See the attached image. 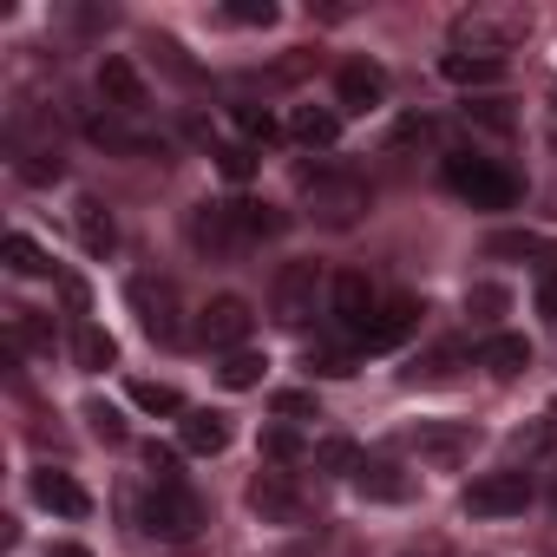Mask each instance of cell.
I'll return each instance as SVG.
<instances>
[{"label": "cell", "instance_id": "cell-1", "mask_svg": "<svg viewBox=\"0 0 557 557\" xmlns=\"http://www.w3.org/2000/svg\"><path fill=\"white\" fill-rule=\"evenodd\" d=\"M289 230V216L275 210V203H256V197H230V203H197L190 210V223H184V236H190V249L197 256H210V262H243L256 243H269V236H283Z\"/></svg>", "mask_w": 557, "mask_h": 557}, {"label": "cell", "instance_id": "cell-2", "mask_svg": "<svg viewBox=\"0 0 557 557\" xmlns=\"http://www.w3.org/2000/svg\"><path fill=\"white\" fill-rule=\"evenodd\" d=\"M302 210L322 223V230H355L368 210H374V190L361 171L348 164H309L302 171Z\"/></svg>", "mask_w": 557, "mask_h": 557}, {"label": "cell", "instance_id": "cell-3", "mask_svg": "<svg viewBox=\"0 0 557 557\" xmlns=\"http://www.w3.org/2000/svg\"><path fill=\"white\" fill-rule=\"evenodd\" d=\"M524 34H531V8L479 0V8L453 14V53H472V60H505L511 47H524Z\"/></svg>", "mask_w": 557, "mask_h": 557}, {"label": "cell", "instance_id": "cell-4", "mask_svg": "<svg viewBox=\"0 0 557 557\" xmlns=\"http://www.w3.org/2000/svg\"><path fill=\"white\" fill-rule=\"evenodd\" d=\"M446 184L472 203V210H511L524 197L518 171H505L498 158H479V151H446Z\"/></svg>", "mask_w": 557, "mask_h": 557}, {"label": "cell", "instance_id": "cell-5", "mask_svg": "<svg viewBox=\"0 0 557 557\" xmlns=\"http://www.w3.org/2000/svg\"><path fill=\"white\" fill-rule=\"evenodd\" d=\"M329 283L335 275H322V262H283L275 283H269V315L283 329H309L322 315V302H329Z\"/></svg>", "mask_w": 557, "mask_h": 557}, {"label": "cell", "instance_id": "cell-6", "mask_svg": "<svg viewBox=\"0 0 557 557\" xmlns=\"http://www.w3.org/2000/svg\"><path fill=\"white\" fill-rule=\"evenodd\" d=\"M125 302H132L138 329H145L158 348H177V342H184V302H177V283H164V275H132V283H125Z\"/></svg>", "mask_w": 557, "mask_h": 557}, {"label": "cell", "instance_id": "cell-7", "mask_svg": "<svg viewBox=\"0 0 557 557\" xmlns=\"http://www.w3.org/2000/svg\"><path fill=\"white\" fill-rule=\"evenodd\" d=\"M86 138L106 145L112 158H164V132H158L145 112H112V106H99V112H86Z\"/></svg>", "mask_w": 557, "mask_h": 557}, {"label": "cell", "instance_id": "cell-8", "mask_svg": "<svg viewBox=\"0 0 557 557\" xmlns=\"http://www.w3.org/2000/svg\"><path fill=\"white\" fill-rule=\"evenodd\" d=\"M8 158H14V177L21 184H60L66 177V158L53 145V125H34L27 112H14V125H8Z\"/></svg>", "mask_w": 557, "mask_h": 557}, {"label": "cell", "instance_id": "cell-9", "mask_svg": "<svg viewBox=\"0 0 557 557\" xmlns=\"http://www.w3.org/2000/svg\"><path fill=\"white\" fill-rule=\"evenodd\" d=\"M249 511L262 524H309L315 518V498L296 472H256L249 479Z\"/></svg>", "mask_w": 557, "mask_h": 557}, {"label": "cell", "instance_id": "cell-10", "mask_svg": "<svg viewBox=\"0 0 557 557\" xmlns=\"http://www.w3.org/2000/svg\"><path fill=\"white\" fill-rule=\"evenodd\" d=\"M459 505H466L472 518H518V511L531 505V472H518V466L479 472V479L459 492Z\"/></svg>", "mask_w": 557, "mask_h": 557}, {"label": "cell", "instance_id": "cell-11", "mask_svg": "<svg viewBox=\"0 0 557 557\" xmlns=\"http://www.w3.org/2000/svg\"><path fill=\"white\" fill-rule=\"evenodd\" d=\"M400 446H407L420 466H440V472H453V466H466V459H472V446H479V426H466V420H426V426H413Z\"/></svg>", "mask_w": 557, "mask_h": 557}, {"label": "cell", "instance_id": "cell-12", "mask_svg": "<svg viewBox=\"0 0 557 557\" xmlns=\"http://www.w3.org/2000/svg\"><path fill=\"white\" fill-rule=\"evenodd\" d=\"M145 531H158V537H171V544L197 537V531H203V498H197L190 485H151V498H145Z\"/></svg>", "mask_w": 557, "mask_h": 557}, {"label": "cell", "instance_id": "cell-13", "mask_svg": "<svg viewBox=\"0 0 557 557\" xmlns=\"http://www.w3.org/2000/svg\"><path fill=\"white\" fill-rule=\"evenodd\" d=\"M249 335H256V309H249L243 296H216V302L197 315V342H203V348H216V355L249 348Z\"/></svg>", "mask_w": 557, "mask_h": 557}, {"label": "cell", "instance_id": "cell-14", "mask_svg": "<svg viewBox=\"0 0 557 557\" xmlns=\"http://www.w3.org/2000/svg\"><path fill=\"white\" fill-rule=\"evenodd\" d=\"M374 283H368V275L361 269H342L335 275V283H329V315H335V329L361 348V335H368V322H374Z\"/></svg>", "mask_w": 557, "mask_h": 557}, {"label": "cell", "instance_id": "cell-15", "mask_svg": "<svg viewBox=\"0 0 557 557\" xmlns=\"http://www.w3.org/2000/svg\"><path fill=\"white\" fill-rule=\"evenodd\" d=\"M335 106L342 112H381L387 106V66L381 60H348L335 73Z\"/></svg>", "mask_w": 557, "mask_h": 557}, {"label": "cell", "instance_id": "cell-16", "mask_svg": "<svg viewBox=\"0 0 557 557\" xmlns=\"http://www.w3.org/2000/svg\"><path fill=\"white\" fill-rule=\"evenodd\" d=\"M348 485H355L368 505H407V498H413V472H407L400 459H361Z\"/></svg>", "mask_w": 557, "mask_h": 557}, {"label": "cell", "instance_id": "cell-17", "mask_svg": "<svg viewBox=\"0 0 557 557\" xmlns=\"http://www.w3.org/2000/svg\"><path fill=\"white\" fill-rule=\"evenodd\" d=\"M420 315H426V309H420L413 296H394V302H381V309H374V322H368V335H361V348H368V355H387V348H400V342L420 329Z\"/></svg>", "mask_w": 557, "mask_h": 557}, {"label": "cell", "instance_id": "cell-18", "mask_svg": "<svg viewBox=\"0 0 557 557\" xmlns=\"http://www.w3.org/2000/svg\"><path fill=\"white\" fill-rule=\"evenodd\" d=\"M99 99H106L112 112H145V106H151V92H145V79H138V66H132L125 53H106V60H99Z\"/></svg>", "mask_w": 557, "mask_h": 557}, {"label": "cell", "instance_id": "cell-19", "mask_svg": "<svg viewBox=\"0 0 557 557\" xmlns=\"http://www.w3.org/2000/svg\"><path fill=\"white\" fill-rule=\"evenodd\" d=\"M34 505H47L53 518H86V511H92V492H86L73 472L40 466V472H34Z\"/></svg>", "mask_w": 557, "mask_h": 557}, {"label": "cell", "instance_id": "cell-20", "mask_svg": "<svg viewBox=\"0 0 557 557\" xmlns=\"http://www.w3.org/2000/svg\"><path fill=\"white\" fill-rule=\"evenodd\" d=\"M177 440H184V453H197V459H216V453H230V413L190 407V413L177 420Z\"/></svg>", "mask_w": 557, "mask_h": 557}, {"label": "cell", "instance_id": "cell-21", "mask_svg": "<svg viewBox=\"0 0 557 557\" xmlns=\"http://www.w3.org/2000/svg\"><path fill=\"white\" fill-rule=\"evenodd\" d=\"M73 230H79V249L86 256H112L119 249V223L99 197H73Z\"/></svg>", "mask_w": 557, "mask_h": 557}, {"label": "cell", "instance_id": "cell-22", "mask_svg": "<svg viewBox=\"0 0 557 557\" xmlns=\"http://www.w3.org/2000/svg\"><path fill=\"white\" fill-rule=\"evenodd\" d=\"M492 381H518L524 368H531V342L524 335H492V342H479V355H472Z\"/></svg>", "mask_w": 557, "mask_h": 557}, {"label": "cell", "instance_id": "cell-23", "mask_svg": "<svg viewBox=\"0 0 557 557\" xmlns=\"http://www.w3.org/2000/svg\"><path fill=\"white\" fill-rule=\"evenodd\" d=\"M73 361H79L86 374H106V368L119 361V342H112L99 322H86V315H79V322H73Z\"/></svg>", "mask_w": 557, "mask_h": 557}, {"label": "cell", "instance_id": "cell-24", "mask_svg": "<svg viewBox=\"0 0 557 557\" xmlns=\"http://www.w3.org/2000/svg\"><path fill=\"white\" fill-rule=\"evenodd\" d=\"M289 138H296V145H335V138H342V112H329V106H296V112H289Z\"/></svg>", "mask_w": 557, "mask_h": 557}, {"label": "cell", "instance_id": "cell-25", "mask_svg": "<svg viewBox=\"0 0 557 557\" xmlns=\"http://www.w3.org/2000/svg\"><path fill=\"white\" fill-rule=\"evenodd\" d=\"M262 374H269V355H256V348H236V355H223V368H216V381H223L230 394L262 387Z\"/></svg>", "mask_w": 557, "mask_h": 557}, {"label": "cell", "instance_id": "cell-26", "mask_svg": "<svg viewBox=\"0 0 557 557\" xmlns=\"http://www.w3.org/2000/svg\"><path fill=\"white\" fill-rule=\"evenodd\" d=\"M0 256H8L14 275H47V269H53V256H47L27 230H8V236H0Z\"/></svg>", "mask_w": 557, "mask_h": 557}, {"label": "cell", "instance_id": "cell-27", "mask_svg": "<svg viewBox=\"0 0 557 557\" xmlns=\"http://www.w3.org/2000/svg\"><path fill=\"white\" fill-rule=\"evenodd\" d=\"M440 73H446L453 86H498V79H505V60H472V53H446V60H440Z\"/></svg>", "mask_w": 557, "mask_h": 557}, {"label": "cell", "instance_id": "cell-28", "mask_svg": "<svg viewBox=\"0 0 557 557\" xmlns=\"http://www.w3.org/2000/svg\"><path fill=\"white\" fill-rule=\"evenodd\" d=\"M132 407H138V413H164V420H184V413H190L171 381H132Z\"/></svg>", "mask_w": 557, "mask_h": 557}, {"label": "cell", "instance_id": "cell-29", "mask_svg": "<svg viewBox=\"0 0 557 557\" xmlns=\"http://www.w3.org/2000/svg\"><path fill=\"white\" fill-rule=\"evenodd\" d=\"M485 249H492V256H531V262H544V275H557V249H550L544 236H531V230H505V236H492Z\"/></svg>", "mask_w": 557, "mask_h": 557}, {"label": "cell", "instance_id": "cell-30", "mask_svg": "<svg viewBox=\"0 0 557 557\" xmlns=\"http://www.w3.org/2000/svg\"><path fill=\"white\" fill-rule=\"evenodd\" d=\"M8 335L21 348H34V355H53V322L40 309H8Z\"/></svg>", "mask_w": 557, "mask_h": 557}, {"label": "cell", "instance_id": "cell-31", "mask_svg": "<svg viewBox=\"0 0 557 557\" xmlns=\"http://www.w3.org/2000/svg\"><path fill=\"white\" fill-rule=\"evenodd\" d=\"M309 459H315V472H329V479H355V466H361V446L335 433V440H322Z\"/></svg>", "mask_w": 557, "mask_h": 557}, {"label": "cell", "instance_id": "cell-32", "mask_svg": "<svg viewBox=\"0 0 557 557\" xmlns=\"http://www.w3.org/2000/svg\"><path fill=\"white\" fill-rule=\"evenodd\" d=\"M459 361H466V348H459V342H440V348H433L426 361H413V368H407L400 381H407V387H420V381H446V374H453Z\"/></svg>", "mask_w": 557, "mask_h": 557}, {"label": "cell", "instance_id": "cell-33", "mask_svg": "<svg viewBox=\"0 0 557 557\" xmlns=\"http://www.w3.org/2000/svg\"><path fill=\"white\" fill-rule=\"evenodd\" d=\"M79 413H86V433H92V440H106V446H125V413H119L112 400H99V394H92Z\"/></svg>", "mask_w": 557, "mask_h": 557}, {"label": "cell", "instance_id": "cell-34", "mask_svg": "<svg viewBox=\"0 0 557 557\" xmlns=\"http://www.w3.org/2000/svg\"><path fill=\"white\" fill-rule=\"evenodd\" d=\"M315 446H302L296 440V426H262V459L269 466H296V459H309Z\"/></svg>", "mask_w": 557, "mask_h": 557}, {"label": "cell", "instance_id": "cell-35", "mask_svg": "<svg viewBox=\"0 0 557 557\" xmlns=\"http://www.w3.org/2000/svg\"><path fill=\"white\" fill-rule=\"evenodd\" d=\"M230 119H236V132H243V145H256V151H262V145H269L275 132H283V125H275V119H269L262 106H230Z\"/></svg>", "mask_w": 557, "mask_h": 557}, {"label": "cell", "instance_id": "cell-36", "mask_svg": "<svg viewBox=\"0 0 557 557\" xmlns=\"http://www.w3.org/2000/svg\"><path fill=\"white\" fill-rule=\"evenodd\" d=\"M223 21H236V27H275L283 8H275V0H223Z\"/></svg>", "mask_w": 557, "mask_h": 557}, {"label": "cell", "instance_id": "cell-37", "mask_svg": "<svg viewBox=\"0 0 557 557\" xmlns=\"http://www.w3.org/2000/svg\"><path fill=\"white\" fill-rule=\"evenodd\" d=\"M256 158H262V151H256V145H243V138H236V145H216V171H223L230 184L256 177Z\"/></svg>", "mask_w": 557, "mask_h": 557}, {"label": "cell", "instance_id": "cell-38", "mask_svg": "<svg viewBox=\"0 0 557 557\" xmlns=\"http://www.w3.org/2000/svg\"><path fill=\"white\" fill-rule=\"evenodd\" d=\"M309 374H322V381H342V374H355V355L348 348H309V361H302Z\"/></svg>", "mask_w": 557, "mask_h": 557}, {"label": "cell", "instance_id": "cell-39", "mask_svg": "<svg viewBox=\"0 0 557 557\" xmlns=\"http://www.w3.org/2000/svg\"><path fill=\"white\" fill-rule=\"evenodd\" d=\"M269 413L275 420H315V394L309 387H283V394L269 400Z\"/></svg>", "mask_w": 557, "mask_h": 557}, {"label": "cell", "instance_id": "cell-40", "mask_svg": "<svg viewBox=\"0 0 557 557\" xmlns=\"http://www.w3.org/2000/svg\"><path fill=\"white\" fill-rule=\"evenodd\" d=\"M145 472H151V485H184V479H177V453L158 446V440L145 446Z\"/></svg>", "mask_w": 557, "mask_h": 557}, {"label": "cell", "instance_id": "cell-41", "mask_svg": "<svg viewBox=\"0 0 557 557\" xmlns=\"http://www.w3.org/2000/svg\"><path fill=\"white\" fill-rule=\"evenodd\" d=\"M466 119H479L485 132H511L518 119H511V106L505 99H479V106H466Z\"/></svg>", "mask_w": 557, "mask_h": 557}, {"label": "cell", "instance_id": "cell-42", "mask_svg": "<svg viewBox=\"0 0 557 557\" xmlns=\"http://www.w3.org/2000/svg\"><path fill=\"white\" fill-rule=\"evenodd\" d=\"M466 309H472V315H479V322H492V315H498V309H505V289H492V283H479V289H472V296H466Z\"/></svg>", "mask_w": 557, "mask_h": 557}, {"label": "cell", "instance_id": "cell-43", "mask_svg": "<svg viewBox=\"0 0 557 557\" xmlns=\"http://www.w3.org/2000/svg\"><path fill=\"white\" fill-rule=\"evenodd\" d=\"M537 315L557 329V275H544V283H537Z\"/></svg>", "mask_w": 557, "mask_h": 557}, {"label": "cell", "instance_id": "cell-44", "mask_svg": "<svg viewBox=\"0 0 557 557\" xmlns=\"http://www.w3.org/2000/svg\"><path fill=\"white\" fill-rule=\"evenodd\" d=\"M400 557H453V550H446V537H413Z\"/></svg>", "mask_w": 557, "mask_h": 557}, {"label": "cell", "instance_id": "cell-45", "mask_svg": "<svg viewBox=\"0 0 557 557\" xmlns=\"http://www.w3.org/2000/svg\"><path fill=\"white\" fill-rule=\"evenodd\" d=\"M47 557H92V550H86V544H53Z\"/></svg>", "mask_w": 557, "mask_h": 557}, {"label": "cell", "instance_id": "cell-46", "mask_svg": "<svg viewBox=\"0 0 557 557\" xmlns=\"http://www.w3.org/2000/svg\"><path fill=\"white\" fill-rule=\"evenodd\" d=\"M550 145H557V138H550Z\"/></svg>", "mask_w": 557, "mask_h": 557}]
</instances>
